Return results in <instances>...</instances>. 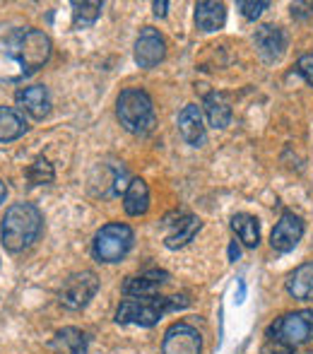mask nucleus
<instances>
[{"mask_svg":"<svg viewBox=\"0 0 313 354\" xmlns=\"http://www.w3.org/2000/svg\"><path fill=\"white\" fill-rule=\"evenodd\" d=\"M51 39L39 29L24 27L0 32V56H5V66L17 68V80L41 71L51 58Z\"/></svg>","mask_w":313,"mask_h":354,"instance_id":"nucleus-1","label":"nucleus"},{"mask_svg":"<svg viewBox=\"0 0 313 354\" xmlns=\"http://www.w3.org/2000/svg\"><path fill=\"white\" fill-rule=\"evenodd\" d=\"M44 229V214L32 203H15L5 210L3 224H0V239L10 253L27 251Z\"/></svg>","mask_w":313,"mask_h":354,"instance_id":"nucleus-2","label":"nucleus"},{"mask_svg":"<svg viewBox=\"0 0 313 354\" xmlns=\"http://www.w3.org/2000/svg\"><path fill=\"white\" fill-rule=\"evenodd\" d=\"M188 299L186 297H137V299H123L121 306L116 311L118 323H133V326L150 328L155 326L162 316L178 308H186Z\"/></svg>","mask_w":313,"mask_h":354,"instance_id":"nucleus-3","label":"nucleus"},{"mask_svg":"<svg viewBox=\"0 0 313 354\" xmlns=\"http://www.w3.org/2000/svg\"><path fill=\"white\" fill-rule=\"evenodd\" d=\"M116 116L121 121V126L133 136H147L152 133V128L157 126V113L152 97L145 89H123L121 97L116 102Z\"/></svg>","mask_w":313,"mask_h":354,"instance_id":"nucleus-4","label":"nucleus"},{"mask_svg":"<svg viewBox=\"0 0 313 354\" xmlns=\"http://www.w3.org/2000/svg\"><path fill=\"white\" fill-rule=\"evenodd\" d=\"M131 248H133V229L121 222L104 224L92 243L94 258L99 263H118L121 258L128 256Z\"/></svg>","mask_w":313,"mask_h":354,"instance_id":"nucleus-5","label":"nucleus"},{"mask_svg":"<svg viewBox=\"0 0 313 354\" xmlns=\"http://www.w3.org/2000/svg\"><path fill=\"white\" fill-rule=\"evenodd\" d=\"M272 340L282 342L287 347H299L313 337V311H294L285 313L282 318H277L270 326Z\"/></svg>","mask_w":313,"mask_h":354,"instance_id":"nucleus-6","label":"nucleus"},{"mask_svg":"<svg viewBox=\"0 0 313 354\" xmlns=\"http://www.w3.org/2000/svg\"><path fill=\"white\" fill-rule=\"evenodd\" d=\"M97 289H99V277L94 275L92 270H82V272H75V275L68 277L61 289V294H58V299H61V304L66 308L79 311V308H84L89 301H92Z\"/></svg>","mask_w":313,"mask_h":354,"instance_id":"nucleus-7","label":"nucleus"},{"mask_svg":"<svg viewBox=\"0 0 313 354\" xmlns=\"http://www.w3.org/2000/svg\"><path fill=\"white\" fill-rule=\"evenodd\" d=\"M202 337L191 323H173L164 333L162 354H200Z\"/></svg>","mask_w":313,"mask_h":354,"instance_id":"nucleus-8","label":"nucleus"},{"mask_svg":"<svg viewBox=\"0 0 313 354\" xmlns=\"http://www.w3.org/2000/svg\"><path fill=\"white\" fill-rule=\"evenodd\" d=\"M167 56V41L155 27H142L135 41V63L140 68H155Z\"/></svg>","mask_w":313,"mask_h":354,"instance_id":"nucleus-9","label":"nucleus"},{"mask_svg":"<svg viewBox=\"0 0 313 354\" xmlns=\"http://www.w3.org/2000/svg\"><path fill=\"white\" fill-rule=\"evenodd\" d=\"M304 236V219L294 212H285L270 234V246L280 253H287Z\"/></svg>","mask_w":313,"mask_h":354,"instance_id":"nucleus-10","label":"nucleus"},{"mask_svg":"<svg viewBox=\"0 0 313 354\" xmlns=\"http://www.w3.org/2000/svg\"><path fill=\"white\" fill-rule=\"evenodd\" d=\"M256 48L267 63H277L287 51V37L275 24H263L256 29Z\"/></svg>","mask_w":313,"mask_h":354,"instance_id":"nucleus-11","label":"nucleus"},{"mask_svg":"<svg viewBox=\"0 0 313 354\" xmlns=\"http://www.w3.org/2000/svg\"><path fill=\"white\" fill-rule=\"evenodd\" d=\"M19 109L27 111L32 118L44 121V118L51 113V97H48V89L44 84H32V87H22L15 94Z\"/></svg>","mask_w":313,"mask_h":354,"instance_id":"nucleus-12","label":"nucleus"},{"mask_svg":"<svg viewBox=\"0 0 313 354\" xmlns=\"http://www.w3.org/2000/svg\"><path fill=\"white\" fill-rule=\"evenodd\" d=\"M178 133L191 147H202L205 145V126H202V111L196 104H188L178 111Z\"/></svg>","mask_w":313,"mask_h":354,"instance_id":"nucleus-13","label":"nucleus"},{"mask_svg":"<svg viewBox=\"0 0 313 354\" xmlns=\"http://www.w3.org/2000/svg\"><path fill=\"white\" fill-rule=\"evenodd\" d=\"M167 272L162 270H150V272H142V275H135V277H128L123 282V294L131 299H137V297H157L159 287L167 282Z\"/></svg>","mask_w":313,"mask_h":354,"instance_id":"nucleus-14","label":"nucleus"},{"mask_svg":"<svg viewBox=\"0 0 313 354\" xmlns=\"http://www.w3.org/2000/svg\"><path fill=\"white\" fill-rule=\"evenodd\" d=\"M227 22V8L215 0H200L196 3V24L200 32H217Z\"/></svg>","mask_w":313,"mask_h":354,"instance_id":"nucleus-15","label":"nucleus"},{"mask_svg":"<svg viewBox=\"0 0 313 354\" xmlns=\"http://www.w3.org/2000/svg\"><path fill=\"white\" fill-rule=\"evenodd\" d=\"M198 232H200V219H198L196 214H183V217L173 224L171 232L167 234V241L164 243H167V248L176 251V248H183L186 243H191Z\"/></svg>","mask_w":313,"mask_h":354,"instance_id":"nucleus-16","label":"nucleus"},{"mask_svg":"<svg viewBox=\"0 0 313 354\" xmlns=\"http://www.w3.org/2000/svg\"><path fill=\"white\" fill-rule=\"evenodd\" d=\"M123 207L133 217H140L150 210V188L142 178H133L126 188V196H123Z\"/></svg>","mask_w":313,"mask_h":354,"instance_id":"nucleus-17","label":"nucleus"},{"mask_svg":"<svg viewBox=\"0 0 313 354\" xmlns=\"http://www.w3.org/2000/svg\"><path fill=\"white\" fill-rule=\"evenodd\" d=\"M27 133L24 113L15 106H0V142H12Z\"/></svg>","mask_w":313,"mask_h":354,"instance_id":"nucleus-18","label":"nucleus"},{"mask_svg":"<svg viewBox=\"0 0 313 354\" xmlns=\"http://www.w3.org/2000/svg\"><path fill=\"white\" fill-rule=\"evenodd\" d=\"M287 292L299 301H313V263L299 266L287 280Z\"/></svg>","mask_w":313,"mask_h":354,"instance_id":"nucleus-19","label":"nucleus"},{"mask_svg":"<svg viewBox=\"0 0 313 354\" xmlns=\"http://www.w3.org/2000/svg\"><path fill=\"white\" fill-rule=\"evenodd\" d=\"M56 354H84L87 352V335L77 328H63L51 342Z\"/></svg>","mask_w":313,"mask_h":354,"instance_id":"nucleus-20","label":"nucleus"},{"mask_svg":"<svg viewBox=\"0 0 313 354\" xmlns=\"http://www.w3.org/2000/svg\"><path fill=\"white\" fill-rule=\"evenodd\" d=\"M231 229L238 236V241L248 248H256L260 243V224L253 214H246V212H238L231 217Z\"/></svg>","mask_w":313,"mask_h":354,"instance_id":"nucleus-21","label":"nucleus"},{"mask_svg":"<svg viewBox=\"0 0 313 354\" xmlns=\"http://www.w3.org/2000/svg\"><path fill=\"white\" fill-rule=\"evenodd\" d=\"M202 106H205L207 121H210L212 128H220V131H225V128L231 123V109H229V104H227V99L222 97V94L210 92L205 97V102H202Z\"/></svg>","mask_w":313,"mask_h":354,"instance_id":"nucleus-22","label":"nucleus"},{"mask_svg":"<svg viewBox=\"0 0 313 354\" xmlns=\"http://www.w3.org/2000/svg\"><path fill=\"white\" fill-rule=\"evenodd\" d=\"M104 10V3L99 0H82V3H73V27L87 29L99 19Z\"/></svg>","mask_w":313,"mask_h":354,"instance_id":"nucleus-23","label":"nucleus"},{"mask_svg":"<svg viewBox=\"0 0 313 354\" xmlns=\"http://www.w3.org/2000/svg\"><path fill=\"white\" fill-rule=\"evenodd\" d=\"M29 178H32V183L53 181V169H51V164H48V159L39 157L37 162H34V167L29 169Z\"/></svg>","mask_w":313,"mask_h":354,"instance_id":"nucleus-24","label":"nucleus"},{"mask_svg":"<svg viewBox=\"0 0 313 354\" xmlns=\"http://www.w3.org/2000/svg\"><path fill=\"white\" fill-rule=\"evenodd\" d=\"M236 8L241 10V15L246 19H258L263 15V10H267L270 8V3H265V0H238L236 3Z\"/></svg>","mask_w":313,"mask_h":354,"instance_id":"nucleus-25","label":"nucleus"},{"mask_svg":"<svg viewBox=\"0 0 313 354\" xmlns=\"http://www.w3.org/2000/svg\"><path fill=\"white\" fill-rule=\"evenodd\" d=\"M296 71L309 84H313V53H304V56L296 61Z\"/></svg>","mask_w":313,"mask_h":354,"instance_id":"nucleus-26","label":"nucleus"},{"mask_svg":"<svg viewBox=\"0 0 313 354\" xmlns=\"http://www.w3.org/2000/svg\"><path fill=\"white\" fill-rule=\"evenodd\" d=\"M260 354H294V350L287 347V345H282V342H277V340H270V342L263 345Z\"/></svg>","mask_w":313,"mask_h":354,"instance_id":"nucleus-27","label":"nucleus"},{"mask_svg":"<svg viewBox=\"0 0 313 354\" xmlns=\"http://www.w3.org/2000/svg\"><path fill=\"white\" fill-rule=\"evenodd\" d=\"M152 8H155L157 17H167V8H169L167 0H162V3H159V0H155V3H152Z\"/></svg>","mask_w":313,"mask_h":354,"instance_id":"nucleus-28","label":"nucleus"},{"mask_svg":"<svg viewBox=\"0 0 313 354\" xmlns=\"http://www.w3.org/2000/svg\"><path fill=\"white\" fill-rule=\"evenodd\" d=\"M241 256V248L236 246V241L229 243V261H236V258Z\"/></svg>","mask_w":313,"mask_h":354,"instance_id":"nucleus-29","label":"nucleus"},{"mask_svg":"<svg viewBox=\"0 0 313 354\" xmlns=\"http://www.w3.org/2000/svg\"><path fill=\"white\" fill-rule=\"evenodd\" d=\"M5 196H8V188H5V183L0 181V205L5 203Z\"/></svg>","mask_w":313,"mask_h":354,"instance_id":"nucleus-30","label":"nucleus"}]
</instances>
